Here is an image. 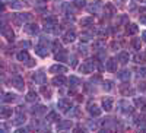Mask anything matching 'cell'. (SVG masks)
I'll return each mask as SVG.
<instances>
[{
  "label": "cell",
  "instance_id": "obj_1",
  "mask_svg": "<svg viewBox=\"0 0 146 133\" xmlns=\"http://www.w3.org/2000/svg\"><path fill=\"white\" fill-rule=\"evenodd\" d=\"M98 69V60L96 59H88L82 63V66L79 67L80 73H92Z\"/></svg>",
  "mask_w": 146,
  "mask_h": 133
},
{
  "label": "cell",
  "instance_id": "obj_2",
  "mask_svg": "<svg viewBox=\"0 0 146 133\" xmlns=\"http://www.w3.org/2000/svg\"><path fill=\"white\" fill-rule=\"evenodd\" d=\"M117 108H118V111L120 113H123V114H131L133 111H135V108H133V105L126 101V100H121L117 102Z\"/></svg>",
  "mask_w": 146,
  "mask_h": 133
},
{
  "label": "cell",
  "instance_id": "obj_3",
  "mask_svg": "<svg viewBox=\"0 0 146 133\" xmlns=\"http://www.w3.org/2000/svg\"><path fill=\"white\" fill-rule=\"evenodd\" d=\"M2 35L7 41H10V43L15 40V32L12 31V28L9 25H6V23H3V25H2Z\"/></svg>",
  "mask_w": 146,
  "mask_h": 133
},
{
  "label": "cell",
  "instance_id": "obj_4",
  "mask_svg": "<svg viewBox=\"0 0 146 133\" xmlns=\"http://www.w3.org/2000/svg\"><path fill=\"white\" fill-rule=\"evenodd\" d=\"M102 9H104V5H102V2H100V0H98V2L91 3V5L88 6V12H89V13H92V15L101 13Z\"/></svg>",
  "mask_w": 146,
  "mask_h": 133
},
{
  "label": "cell",
  "instance_id": "obj_5",
  "mask_svg": "<svg viewBox=\"0 0 146 133\" xmlns=\"http://www.w3.org/2000/svg\"><path fill=\"white\" fill-rule=\"evenodd\" d=\"M57 107H58V110L62 113H69V110L72 108V102L69 100H66V98H62V100H58Z\"/></svg>",
  "mask_w": 146,
  "mask_h": 133
},
{
  "label": "cell",
  "instance_id": "obj_6",
  "mask_svg": "<svg viewBox=\"0 0 146 133\" xmlns=\"http://www.w3.org/2000/svg\"><path fill=\"white\" fill-rule=\"evenodd\" d=\"M12 85H13L18 91H23V88H25V82H23V79L19 75H16V76L12 78Z\"/></svg>",
  "mask_w": 146,
  "mask_h": 133
},
{
  "label": "cell",
  "instance_id": "obj_7",
  "mask_svg": "<svg viewBox=\"0 0 146 133\" xmlns=\"http://www.w3.org/2000/svg\"><path fill=\"white\" fill-rule=\"evenodd\" d=\"M23 31H25L27 34H29V35H35L36 32H38V25H36V23H32V22H28V23L23 25Z\"/></svg>",
  "mask_w": 146,
  "mask_h": 133
},
{
  "label": "cell",
  "instance_id": "obj_8",
  "mask_svg": "<svg viewBox=\"0 0 146 133\" xmlns=\"http://www.w3.org/2000/svg\"><path fill=\"white\" fill-rule=\"evenodd\" d=\"M35 53L38 54L40 57H47L48 56V45H44V44H36L35 45Z\"/></svg>",
  "mask_w": 146,
  "mask_h": 133
},
{
  "label": "cell",
  "instance_id": "obj_9",
  "mask_svg": "<svg viewBox=\"0 0 146 133\" xmlns=\"http://www.w3.org/2000/svg\"><path fill=\"white\" fill-rule=\"evenodd\" d=\"M32 80H34L35 83L44 85V83L47 82V78H45V75H44V72H42V70H40V72H36L35 75H32Z\"/></svg>",
  "mask_w": 146,
  "mask_h": 133
},
{
  "label": "cell",
  "instance_id": "obj_10",
  "mask_svg": "<svg viewBox=\"0 0 146 133\" xmlns=\"http://www.w3.org/2000/svg\"><path fill=\"white\" fill-rule=\"evenodd\" d=\"M51 83H53L54 86H58V88H60V86H64V85H66V83H67V79H66L62 73H60L58 76H54V78H53Z\"/></svg>",
  "mask_w": 146,
  "mask_h": 133
},
{
  "label": "cell",
  "instance_id": "obj_11",
  "mask_svg": "<svg viewBox=\"0 0 146 133\" xmlns=\"http://www.w3.org/2000/svg\"><path fill=\"white\" fill-rule=\"evenodd\" d=\"M21 108H22V107H19L18 114L15 116V120H13V124H15V126H21V124H23V123H25V120H27L25 114L22 113V110H21Z\"/></svg>",
  "mask_w": 146,
  "mask_h": 133
},
{
  "label": "cell",
  "instance_id": "obj_12",
  "mask_svg": "<svg viewBox=\"0 0 146 133\" xmlns=\"http://www.w3.org/2000/svg\"><path fill=\"white\" fill-rule=\"evenodd\" d=\"M67 72V67L66 66H63V65H53L51 67H50V73H66Z\"/></svg>",
  "mask_w": 146,
  "mask_h": 133
},
{
  "label": "cell",
  "instance_id": "obj_13",
  "mask_svg": "<svg viewBox=\"0 0 146 133\" xmlns=\"http://www.w3.org/2000/svg\"><path fill=\"white\" fill-rule=\"evenodd\" d=\"M88 111H89V114L92 117H98L101 114V108L98 105H95V104H89L88 105Z\"/></svg>",
  "mask_w": 146,
  "mask_h": 133
},
{
  "label": "cell",
  "instance_id": "obj_14",
  "mask_svg": "<svg viewBox=\"0 0 146 133\" xmlns=\"http://www.w3.org/2000/svg\"><path fill=\"white\" fill-rule=\"evenodd\" d=\"M12 113H13V110H12L10 107H2L0 108V118H9L12 117Z\"/></svg>",
  "mask_w": 146,
  "mask_h": 133
},
{
  "label": "cell",
  "instance_id": "obj_15",
  "mask_svg": "<svg viewBox=\"0 0 146 133\" xmlns=\"http://www.w3.org/2000/svg\"><path fill=\"white\" fill-rule=\"evenodd\" d=\"M16 59L19 60V62H22V63H28L29 60H31V57H29V54H28V51H19L18 54H16Z\"/></svg>",
  "mask_w": 146,
  "mask_h": 133
},
{
  "label": "cell",
  "instance_id": "obj_16",
  "mask_svg": "<svg viewBox=\"0 0 146 133\" xmlns=\"http://www.w3.org/2000/svg\"><path fill=\"white\" fill-rule=\"evenodd\" d=\"M75 38H76V34L73 32V31H67V32L63 35V43H66V44L73 43V41H75Z\"/></svg>",
  "mask_w": 146,
  "mask_h": 133
},
{
  "label": "cell",
  "instance_id": "obj_17",
  "mask_svg": "<svg viewBox=\"0 0 146 133\" xmlns=\"http://www.w3.org/2000/svg\"><path fill=\"white\" fill-rule=\"evenodd\" d=\"M102 108L105 111H111L113 110V100L110 98V96H105L102 100Z\"/></svg>",
  "mask_w": 146,
  "mask_h": 133
},
{
  "label": "cell",
  "instance_id": "obj_18",
  "mask_svg": "<svg viewBox=\"0 0 146 133\" xmlns=\"http://www.w3.org/2000/svg\"><path fill=\"white\" fill-rule=\"evenodd\" d=\"M44 29H45V32H48V34H58V32H60V27L57 25V23H53V25H45Z\"/></svg>",
  "mask_w": 146,
  "mask_h": 133
},
{
  "label": "cell",
  "instance_id": "obj_19",
  "mask_svg": "<svg viewBox=\"0 0 146 133\" xmlns=\"http://www.w3.org/2000/svg\"><path fill=\"white\" fill-rule=\"evenodd\" d=\"M72 126H73L72 120H63V122H60V123L57 124V129H58V130H67V129H70Z\"/></svg>",
  "mask_w": 146,
  "mask_h": 133
},
{
  "label": "cell",
  "instance_id": "obj_20",
  "mask_svg": "<svg viewBox=\"0 0 146 133\" xmlns=\"http://www.w3.org/2000/svg\"><path fill=\"white\" fill-rule=\"evenodd\" d=\"M107 70L117 72V59H110L107 62Z\"/></svg>",
  "mask_w": 146,
  "mask_h": 133
},
{
  "label": "cell",
  "instance_id": "obj_21",
  "mask_svg": "<svg viewBox=\"0 0 146 133\" xmlns=\"http://www.w3.org/2000/svg\"><path fill=\"white\" fill-rule=\"evenodd\" d=\"M45 120H47L48 123H54V122H58V120H60V116H58L56 111H51V113H48V114H47Z\"/></svg>",
  "mask_w": 146,
  "mask_h": 133
},
{
  "label": "cell",
  "instance_id": "obj_22",
  "mask_svg": "<svg viewBox=\"0 0 146 133\" xmlns=\"http://www.w3.org/2000/svg\"><path fill=\"white\" fill-rule=\"evenodd\" d=\"M137 32H139L137 25H135V23H129L127 28H126V34H127V35H135V34H137Z\"/></svg>",
  "mask_w": 146,
  "mask_h": 133
},
{
  "label": "cell",
  "instance_id": "obj_23",
  "mask_svg": "<svg viewBox=\"0 0 146 133\" xmlns=\"http://www.w3.org/2000/svg\"><path fill=\"white\" fill-rule=\"evenodd\" d=\"M41 92H42V95L45 96V98L47 100H50L51 98V95H53V92H51V88L50 86H45V83H44V85H41Z\"/></svg>",
  "mask_w": 146,
  "mask_h": 133
},
{
  "label": "cell",
  "instance_id": "obj_24",
  "mask_svg": "<svg viewBox=\"0 0 146 133\" xmlns=\"http://www.w3.org/2000/svg\"><path fill=\"white\" fill-rule=\"evenodd\" d=\"M92 38H94V32H92V31H85V32L80 34V40H82L83 43L91 41Z\"/></svg>",
  "mask_w": 146,
  "mask_h": 133
},
{
  "label": "cell",
  "instance_id": "obj_25",
  "mask_svg": "<svg viewBox=\"0 0 146 133\" xmlns=\"http://www.w3.org/2000/svg\"><path fill=\"white\" fill-rule=\"evenodd\" d=\"M129 60H130V56H129V53L121 51V53L118 54V62H120L121 65H126V63H129Z\"/></svg>",
  "mask_w": 146,
  "mask_h": 133
},
{
  "label": "cell",
  "instance_id": "obj_26",
  "mask_svg": "<svg viewBox=\"0 0 146 133\" xmlns=\"http://www.w3.org/2000/svg\"><path fill=\"white\" fill-rule=\"evenodd\" d=\"M56 60H57V62H66V60H67V53L64 50L57 51L56 53Z\"/></svg>",
  "mask_w": 146,
  "mask_h": 133
},
{
  "label": "cell",
  "instance_id": "obj_27",
  "mask_svg": "<svg viewBox=\"0 0 146 133\" xmlns=\"http://www.w3.org/2000/svg\"><path fill=\"white\" fill-rule=\"evenodd\" d=\"M94 50H96V51H105V43L101 41V40L95 41L94 43Z\"/></svg>",
  "mask_w": 146,
  "mask_h": 133
},
{
  "label": "cell",
  "instance_id": "obj_28",
  "mask_svg": "<svg viewBox=\"0 0 146 133\" xmlns=\"http://www.w3.org/2000/svg\"><path fill=\"white\" fill-rule=\"evenodd\" d=\"M36 100H38V94H36L35 91H29L27 94V101L28 102H35Z\"/></svg>",
  "mask_w": 146,
  "mask_h": 133
},
{
  "label": "cell",
  "instance_id": "obj_29",
  "mask_svg": "<svg viewBox=\"0 0 146 133\" xmlns=\"http://www.w3.org/2000/svg\"><path fill=\"white\" fill-rule=\"evenodd\" d=\"M31 113H32L34 116H36V114H42V113H45V107H44V105L32 107V108H31Z\"/></svg>",
  "mask_w": 146,
  "mask_h": 133
},
{
  "label": "cell",
  "instance_id": "obj_30",
  "mask_svg": "<svg viewBox=\"0 0 146 133\" xmlns=\"http://www.w3.org/2000/svg\"><path fill=\"white\" fill-rule=\"evenodd\" d=\"M118 78L123 80V82H127L129 79H130V72L129 70H121V72H118Z\"/></svg>",
  "mask_w": 146,
  "mask_h": 133
},
{
  "label": "cell",
  "instance_id": "obj_31",
  "mask_svg": "<svg viewBox=\"0 0 146 133\" xmlns=\"http://www.w3.org/2000/svg\"><path fill=\"white\" fill-rule=\"evenodd\" d=\"M80 25H82V27H91V25H94V16L83 18V19L80 21Z\"/></svg>",
  "mask_w": 146,
  "mask_h": 133
},
{
  "label": "cell",
  "instance_id": "obj_32",
  "mask_svg": "<svg viewBox=\"0 0 146 133\" xmlns=\"http://www.w3.org/2000/svg\"><path fill=\"white\" fill-rule=\"evenodd\" d=\"M69 83H70V86H72V88H78V86L80 85V79L76 78V76H70Z\"/></svg>",
  "mask_w": 146,
  "mask_h": 133
},
{
  "label": "cell",
  "instance_id": "obj_33",
  "mask_svg": "<svg viewBox=\"0 0 146 133\" xmlns=\"http://www.w3.org/2000/svg\"><path fill=\"white\" fill-rule=\"evenodd\" d=\"M9 6H10L12 9H22V7H23V3L19 2V0H10Z\"/></svg>",
  "mask_w": 146,
  "mask_h": 133
},
{
  "label": "cell",
  "instance_id": "obj_34",
  "mask_svg": "<svg viewBox=\"0 0 146 133\" xmlns=\"http://www.w3.org/2000/svg\"><path fill=\"white\" fill-rule=\"evenodd\" d=\"M15 100H16V95L15 94H6L3 98H2L3 102H13Z\"/></svg>",
  "mask_w": 146,
  "mask_h": 133
},
{
  "label": "cell",
  "instance_id": "obj_35",
  "mask_svg": "<svg viewBox=\"0 0 146 133\" xmlns=\"http://www.w3.org/2000/svg\"><path fill=\"white\" fill-rule=\"evenodd\" d=\"M131 45H133L135 50H140V48H142V40L140 38H135L131 41Z\"/></svg>",
  "mask_w": 146,
  "mask_h": 133
},
{
  "label": "cell",
  "instance_id": "obj_36",
  "mask_svg": "<svg viewBox=\"0 0 146 133\" xmlns=\"http://www.w3.org/2000/svg\"><path fill=\"white\" fill-rule=\"evenodd\" d=\"M135 104H136L139 108H143V110H146V102H145L142 98H135Z\"/></svg>",
  "mask_w": 146,
  "mask_h": 133
},
{
  "label": "cell",
  "instance_id": "obj_37",
  "mask_svg": "<svg viewBox=\"0 0 146 133\" xmlns=\"http://www.w3.org/2000/svg\"><path fill=\"white\" fill-rule=\"evenodd\" d=\"M145 59H146V56H140V54H136L135 57H133L135 63H145Z\"/></svg>",
  "mask_w": 146,
  "mask_h": 133
},
{
  "label": "cell",
  "instance_id": "obj_38",
  "mask_svg": "<svg viewBox=\"0 0 146 133\" xmlns=\"http://www.w3.org/2000/svg\"><path fill=\"white\" fill-rule=\"evenodd\" d=\"M102 85H104V89H105V91H111V89H113V82H111V80H105Z\"/></svg>",
  "mask_w": 146,
  "mask_h": 133
},
{
  "label": "cell",
  "instance_id": "obj_39",
  "mask_svg": "<svg viewBox=\"0 0 146 133\" xmlns=\"http://www.w3.org/2000/svg\"><path fill=\"white\" fill-rule=\"evenodd\" d=\"M135 123H136L137 126H143V124H145V118L140 117V116H136V117H135Z\"/></svg>",
  "mask_w": 146,
  "mask_h": 133
},
{
  "label": "cell",
  "instance_id": "obj_40",
  "mask_svg": "<svg viewBox=\"0 0 146 133\" xmlns=\"http://www.w3.org/2000/svg\"><path fill=\"white\" fill-rule=\"evenodd\" d=\"M53 50L57 53V51H60V50H63V48H62V44H60L58 41H54L53 43Z\"/></svg>",
  "mask_w": 146,
  "mask_h": 133
},
{
  "label": "cell",
  "instance_id": "obj_41",
  "mask_svg": "<svg viewBox=\"0 0 146 133\" xmlns=\"http://www.w3.org/2000/svg\"><path fill=\"white\" fill-rule=\"evenodd\" d=\"M85 3H86L85 0H75V3H73V5H75L76 7H83V6H85Z\"/></svg>",
  "mask_w": 146,
  "mask_h": 133
},
{
  "label": "cell",
  "instance_id": "obj_42",
  "mask_svg": "<svg viewBox=\"0 0 146 133\" xmlns=\"http://www.w3.org/2000/svg\"><path fill=\"white\" fill-rule=\"evenodd\" d=\"M139 76L140 78H146V67H140L139 69Z\"/></svg>",
  "mask_w": 146,
  "mask_h": 133
},
{
  "label": "cell",
  "instance_id": "obj_43",
  "mask_svg": "<svg viewBox=\"0 0 146 133\" xmlns=\"http://www.w3.org/2000/svg\"><path fill=\"white\" fill-rule=\"evenodd\" d=\"M70 60H72V62H70V66H72V67H76V65H78L76 57H75V56H72V57H70Z\"/></svg>",
  "mask_w": 146,
  "mask_h": 133
},
{
  "label": "cell",
  "instance_id": "obj_44",
  "mask_svg": "<svg viewBox=\"0 0 146 133\" xmlns=\"http://www.w3.org/2000/svg\"><path fill=\"white\" fill-rule=\"evenodd\" d=\"M79 51H80V53H83V54H86V47L80 44V47H79Z\"/></svg>",
  "mask_w": 146,
  "mask_h": 133
},
{
  "label": "cell",
  "instance_id": "obj_45",
  "mask_svg": "<svg viewBox=\"0 0 146 133\" xmlns=\"http://www.w3.org/2000/svg\"><path fill=\"white\" fill-rule=\"evenodd\" d=\"M139 13H140L142 16H146V7H140V9H139Z\"/></svg>",
  "mask_w": 146,
  "mask_h": 133
},
{
  "label": "cell",
  "instance_id": "obj_46",
  "mask_svg": "<svg viewBox=\"0 0 146 133\" xmlns=\"http://www.w3.org/2000/svg\"><path fill=\"white\" fill-rule=\"evenodd\" d=\"M29 45H31V44H29V41H25V43L22 41V43H21V47H25V48H28Z\"/></svg>",
  "mask_w": 146,
  "mask_h": 133
},
{
  "label": "cell",
  "instance_id": "obj_47",
  "mask_svg": "<svg viewBox=\"0 0 146 133\" xmlns=\"http://www.w3.org/2000/svg\"><path fill=\"white\" fill-rule=\"evenodd\" d=\"M34 65H35V62H34V60H32V59H31V60H29V62L27 63V66H28V67H32Z\"/></svg>",
  "mask_w": 146,
  "mask_h": 133
},
{
  "label": "cell",
  "instance_id": "obj_48",
  "mask_svg": "<svg viewBox=\"0 0 146 133\" xmlns=\"http://www.w3.org/2000/svg\"><path fill=\"white\" fill-rule=\"evenodd\" d=\"M118 47H120V44H118V43H115V41L111 44V48H118Z\"/></svg>",
  "mask_w": 146,
  "mask_h": 133
},
{
  "label": "cell",
  "instance_id": "obj_49",
  "mask_svg": "<svg viewBox=\"0 0 146 133\" xmlns=\"http://www.w3.org/2000/svg\"><path fill=\"white\" fill-rule=\"evenodd\" d=\"M142 40L146 43V31H143V32H142Z\"/></svg>",
  "mask_w": 146,
  "mask_h": 133
},
{
  "label": "cell",
  "instance_id": "obj_50",
  "mask_svg": "<svg viewBox=\"0 0 146 133\" xmlns=\"http://www.w3.org/2000/svg\"><path fill=\"white\" fill-rule=\"evenodd\" d=\"M139 89H142V91H145V89H146V83H142V86L139 85Z\"/></svg>",
  "mask_w": 146,
  "mask_h": 133
},
{
  "label": "cell",
  "instance_id": "obj_51",
  "mask_svg": "<svg viewBox=\"0 0 146 133\" xmlns=\"http://www.w3.org/2000/svg\"><path fill=\"white\" fill-rule=\"evenodd\" d=\"M140 22H142V23H145V25H146V16H142V18H140Z\"/></svg>",
  "mask_w": 146,
  "mask_h": 133
},
{
  "label": "cell",
  "instance_id": "obj_52",
  "mask_svg": "<svg viewBox=\"0 0 146 133\" xmlns=\"http://www.w3.org/2000/svg\"><path fill=\"white\" fill-rule=\"evenodd\" d=\"M145 56H146V53H145Z\"/></svg>",
  "mask_w": 146,
  "mask_h": 133
}]
</instances>
